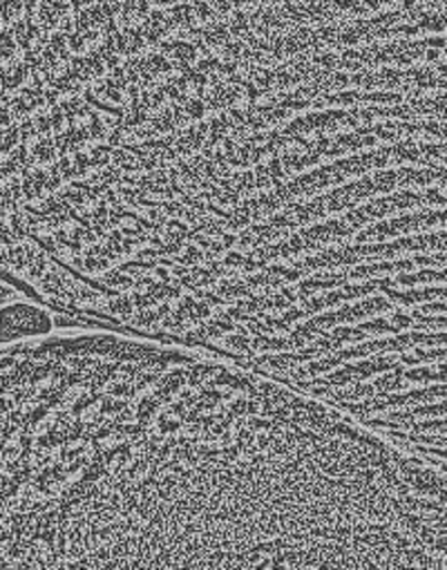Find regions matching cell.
I'll return each instance as SVG.
<instances>
[{
  "label": "cell",
  "instance_id": "6da1fadb",
  "mask_svg": "<svg viewBox=\"0 0 447 570\" xmlns=\"http://www.w3.org/2000/svg\"><path fill=\"white\" fill-rule=\"evenodd\" d=\"M201 108H203V106H201L199 101H192V104H190V115H192V117H201V112H203Z\"/></svg>",
  "mask_w": 447,
  "mask_h": 570
}]
</instances>
